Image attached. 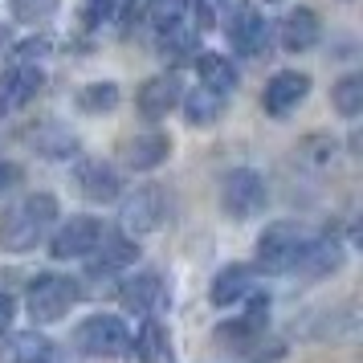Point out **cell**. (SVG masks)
<instances>
[{"mask_svg": "<svg viewBox=\"0 0 363 363\" xmlns=\"http://www.w3.org/2000/svg\"><path fill=\"white\" fill-rule=\"evenodd\" d=\"M57 220V196L53 192H29L13 200L0 213V249L4 253H29Z\"/></svg>", "mask_w": 363, "mask_h": 363, "instance_id": "1", "label": "cell"}, {"mask_svg": "<svg viewBox=\"0 0 363 363\" xmlns=\"http://www.w3.org/2000/svg\"><path fill=\"white\" fill-rule=\"evenodd\" d=\"M311 245V233L294 220H278L257 237V269L265 274H294L302 253Z\"/></svg>", "mask_w": 363, "mask_h": 363, "instance_id": "2", "label": "cell"}, {"mask_svg": "<svg viewBox=\"0 0 363 363\" xmlns=\"http://www.w3.org/2000/svg\"><path fill=\"white\" fill-rule=\"evenodd\" d=\"M82 298V286L66 274H41L33 278L29 294H25V306H29V318L33 323H62Z\"/></svg>", "mask_w": 363, "mask_h": 363, "instance_id": "3", "label": "cell"}, {"mask_svg": "<svg viewBox=\"0 0 363 363\" xmlns=\"http://www.w3.org/2000/svg\"><path fill=\"white\" fill-rule=\"evenodd\" d=\"M74 343L90 359H123L131 347V327L118 314H90L82 327L74 330Z\"/></svg>", "mask_w": 363, "mask_h": 363, "instance_id": "4", "label": "cell"}, {"mask_svg": "<svg viewBox=\"0 0 363 363\" xmlns=\"http://www.w3.org/2000/svg\"><path fill=\"white\" fill-rule=\"evenodd\" d=\"M265 180L249 167H233L229 176L220 180V208L233 216V220H249L265 208Z\"/></svg>", "mask_w": 363, "mask_h": 363, "instance_id": "5", "label": "cell"}, {"mask_svg": "<svg viewBox=\"0 0 363 363\" xmlns=\"http://www.w3.org/2000/svg\"><path fill=\"white\" fill-rule=\"evenodd\" d=\"M225 37H229L233 53H241V57H257L265 50V41H269V25H265L262 9L257 4H233L229 9V21H225Z\"/></svg>", "mask_w": 363, "mask_h": 363, "instance_id": "6", "label": "cell"}, {"mask_svg": "<svg viewBox=\"0 0 363 363\" xmlns=\"http://www.w3.org/2000/svg\"><path fill=\"white\" fill-rule=\"evenodd\" d=\"M164 216H167V196L155 184L135 188L131 196L123 200V208H118V220H123L127 233H155L164 225Z\"/></svg>", "mask_w": 363, "mask_h": 363, "instance_id": "7", "label": "cell"}, {"mask_svg": "<svg viewBox=\"0 0 363 363\" xmlns=\"http://www.w3.org/2000/svg\"><path fill=\"white\" fill-rule=\"evenodd\" d=\"M41 86H45V74L41 69L25 66V62H13V66L0 74V118H13L21 106H29Z\"/></svg>", "mask_w": 363, "mask_h": 363, "instance_id": "8", "label": "cell"}, {"mask_svg": "<svg viewBox=\"0 0 363 363\" xmlns=\"http://www.w3.org/2000/svg\"><path fill=\"white\" fill-rule=\"evenodd\" d=\"M306 94H311V74H302V69H281V74H274V78L265 82L262 106H265V115L286 118L290 111H298V106L306 102Z\"/></svg>", "mask_w": 363, "mask_h": 363, "instance_id": "9", "label": "cell"}, {"mask_svg": "<svg viewBox=\"0 0 363 363\" xmlns=\"http://www.w3.org/2000/svg\"><path fill=\"white\" fill-rule=\"evenodd\" d=\"M102 237H106V233H102V225L94 220V216H69L66 225L57 229V237L50 241V253L57 257V262H69V257H90V253L99 249Z\"/></svg>", "mask_w": 363, "mask_h": 363, "instance_id": "10", "label": "cell"}, {"mask_svg": "<svg viewBox=\"0 0 363 363\" xmlns=\"http://www.w3.org/2000/svg\"><path fill=\"white\" fill-rule=\"evenodd\" d=\"M184 99V86L176 74H155L147 82L139 86V94H135V106H139V115L147 118V123H160L167 118Z\"/></svg>", "mask_w": 363, "mask_h": 363, "instance_id": "11", "label": "cell"}, {"mask_svg": "<svg viewBox=\"0 0 363 363\" xmlns=\"http://www.w3.org/2000/svg\"><path fill=\"white\" fill-rule=\"evenodd\" d=\"M164 281H160V274H135V278H127L123 286H118V302L127 306L131 314H143V318H151V314L164 306Z\"/></svg>", "mask_w": 363, "mask_h": 363, "instance_id": "12", "label": "cell"}, {"mask_svg": "<svg viewBox=\"0 0 363 363\" xmlns=\"http://www.w3.org/2000/svg\"><path fill=\"white\" fill-rule=\"evenodd\" d=\"M118 155H123V164L131 167V172H151V167H160L172 155V139L164 131H143V135H135V139H127Z\"/></svg>", "mask_w": 363, "mask_h": 363, "instance_id": "13", "label": "cell"}, {"mask_svg": "<svg viewBox=\"0 0 363 363\" xmlns=\"http://www.w3.org/2000/svg\"><path fill=\"white\" fill-rule=\"evenodd\" d=\"M135 257H139V245H135L131 237H102L99 249L90 253V274L94 278H111L118 269L135 265Z\"/></svg>", "mask_w": 363, "mask_h": 363, "instance_id": "14", "label": "cell"}, {"mask_svg": "<svg viewBox=\"0 0 363 363\" xmlns=\"http://www.w3.org/2000/svg\"><path fill=\"white\" fill-rule=\"evenodd\" d=\"M318 37H323V25H318V17H314L311 9H294V13H286V21H281V50L286 53L314 50Z\"/></svg>", "mask_w": 363, "mask_h": 363, "instance_id": "15", "label": "cell"}, {"mask_svg": "<svg viewBox=\"0 0 363 363\" xmlns=\"http://www.w3.org/2000/svg\"><path fill=\"white\" fill-rule=\"evenodd\" d=\"M249 290H253V269L249 265H225L208 286V298H213V306H233V302H245Z\"/></svg>", "mask_w": 363, "mask_h": 363, "instance_id": "16", "label": "cell"}, {"mask_svg": "<svg viewBox=\"0 0 363 363\" xmlns=\"http://www.w3.org/2000/svg\"><path fill=\"white\" fill-rule=\"evenodd\" d=\"M172 359V343H167V330L160 323H143L139 335H131L127 347V363H167Z\"/></svg>", "mask_w": 363, "mask_h": 363, "instance_id": "17", "label": "cell"}, {"mask_svg": "<svg viewBox=\"0 0 363 363\" xmlns=\"http://www.w3.org/2000/svg\"><path fill=\"white\" fill-rule=\"evenodd\" d=\"M192 62H196V74H200V86L204 90L225 94V99L237 90V69H233L229 57H220V53H196Z\"/></svg>", "mask_w": 363, "mask_h": 363, "instance_id": "18", "label": "cell"}, {"mask_svg": "<svg viewBox=\"0 0 363 363\" xmlns=\"http://www.w3.org/2000/svg\"><path fill=\"white\" fill-rule=\"evenodd\" d=\"M265 314H269V298H253L249 314H241L237 323H225V327L216 330V343L220 347H229V343L241 347V343H249V339H257V335H262Z\"/></svg>", "mask_w": 363, "mask_h": 363, "instance_id": "19", "label": "cell"}, {"mask_svg": "<svg viewBox=\"0 0 363 363\" xmlns=\"http://www.w3.org/2000/svg\"><path fill=\"white\" fill-rule=\"evenodd\" d=\"M339 257H343V245L335 237H311V245L298 262V274H306V278L330 274V269H339Z\"/></svg>", "mask_w": 363, "mask_h": 363, "instance_id": "20", "label": "cell"}, {"mask_svg": "<svg viewBox=\"0 0 363 363\" xmlns=\"http://www.w3.org/2000/svg\"><path fill=\"white\" fill-rule=\"evenodd\" d=\"M78 188H82V196L99 200V204H106V200H115L123 188H118V172L106 164H82L78 167Z\"/></svg>", "mask_w": 363, "mask_h": 363, "instance_id": "21", "label": "cell"}, {"mask_svg": "<svg viewBox=\"0 0 363 363\" xmlns=\"http://www.w3.org/2000/svg\"><path fill=\"white\" fill-rule=\"evenodd\" d=\"M180 102H184V118H188L192 127H213L216 118L225 115V94H213V90H204V86L188 90Z\"/></svg>", "mask_w": 363, "mask_h": 363, "instance_id": "22", "label": "cell"}, {"mask_svg": "<svg viewBox=\"0 0 363 363\" xmlns=\"http://www.w3.org/2000/svg\"><path fill=\"white\" fill-rule=\"evenodd\" d=\"M160 53H164L167 62H192V57L200 53L196 29H184V25L164 29V37H160Z\"/></svg>", "mask_w": 363, "mask_h": 363, "instance_id": "23", "label": "cell"}, {"mask_svg": "<svg viewBox=\"0 0 363 363\" xmlns=\"http://www.w3.org/2000/svg\"><path fill=\"white\" fill-rule=\"evenodd\" d=\"M115 106H118L115 82H90L78 90V111H86V115H111Z\"/></svg>", "mask_w": 363, "mask_h": 363, "instance_id": "24", "label": "cell"}, {"mask_svg": "<svg viewBox=\"0 0 363 363\" xmlns=\"http://www.w3.org/2000/svg\"><path fill=\"white\" fill-rule=\"evenodd\" d=\"M29 143H33L41 155H50V160H66L69 151H74V135H66L57 123H41V127L29 135Z\"/></svg>", "mask_w": 363, "mask_h": 363, "instance_id": "25", "label": "cell"}, {"mask_svg": "<svg viewBox=\"0 0 363 363\" xmlns=\"http://www.w3.org/2000/svg\"><path fill=\"white\" fill-rule=\"evenodd\" d=\"M330 102H335V111L343 118H355L363 111V74H347V78H339L335 82V90H330Z\"/></svg>", "mask_w": 363, "mask_h": 363, "instance_id": "26", "label": "cell"}, {"mask_svg": "<svg viewBox=\"0 0 363 363\" xmlns=\"http://www.w3.org/2000/svg\"><path fill=\"white\" fill-rule=\"evenodd\" d=\"M143 9H147L151 25L164 33V29H172V25H180V21H184V13H188V0H147Z\"/></svg>", "mask_w": 363, "mask_h": 363, "instance_id": "27", "label": "cell"}, {"mask_svg": "<svg viewBox=\"0 0 363 363\" xmlns=\"http://www.w3.org/2000/svg\"><path fill=\"white\" fill-rule=\"evenodd\" d=\"M9 9L21 25H45L57 13V0H9Z\"/></svg>", "mask_w": 363, "mask_h": 363, "instance_id": "28", "label": "cell"}, {"mask_svg": "<svg viewBox=\"0 0 363 363\" xmlns=\"http://www.w3.org/2000/svg\"><path fill=\"white\" fill-rule=\"evenodd\" d=\"M115 9H118V0H86V9H82V25H86V29H99L102 21L115 17Z\"/></svg>", "mask_w": 363, "mask_h": 363, "instance_id": "29", "label": "cell"}, {"mask_svg": "<svg viewBox=\"0 0 363 363\" xmlns=\"http://www.w3.org/2000/svg\"><path fill=\"white\" fill-rule=\"evenodd\" d=\"M220 9H229V0H196V25H200V33L204 29H213V21Z\"/></svg>", "mask_w": 363, "mask_h": 363, "instance_id": "30", "label": "cell"}, {"mask_svg": "<svg viewBox=\"0 0 363 363\" xmlns=\"http://www.w3.org/2000/svg\"><path fill=\"white\" fill-rule=\"evenodd\" d=\"M13 318H17V298L0 290V335H9V327H13Z\"/></svg>", "mask_w": 363, "mask_h": 363, "instance_id": "31", "label": "cell"}, {"mask_svg": "<svg viewBox=\"0 0 363 363\" xmlns=\"http://www.w3.org/2000/svg\"><path fill=\"white\" fill-rule=\"evenodd\" d=\"M17 180H21V172L9 164V160H0V196H4V192H9V188H13Z\"/></svg>", "mask_w": 363, "mask_h": 363, "instance_id": "32", "label": "cell"}, {"mask_svg": "<svg viewBox=\"0 0 363 363\" xmlns=\"http://www.w3.org/2000/svg\"><path fill=\"white\" fill-rule=\"evenodd\" d=\"M4 45H9V29H4V25H0V50H4Z\"/></svg>", "mask_w": 363, "mask_h": 363, "instance_id": "33", "label": "cell"}, {"mask_svg": "<svg viewBox=\"0 0 363 363\" xmlns=\"http://www.w3.org/2000/svg\"><path fill=\"white\" fill-rule=\"evenodd\" d=\"M265 4H278V0H265Z\"/></svg>", "mask_w": 363, "mask_h": 363, "instance_id": "34", "label": "cell"}]
</instances>
